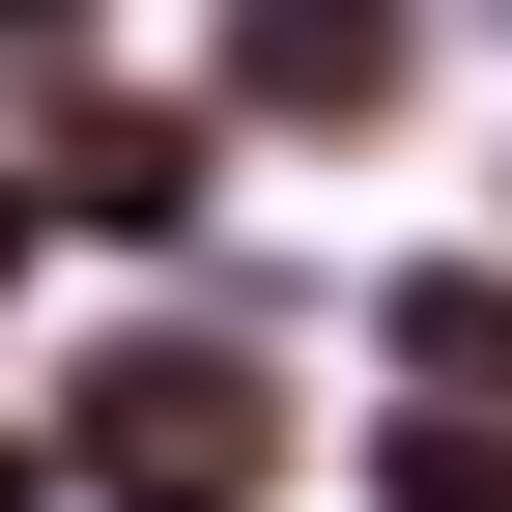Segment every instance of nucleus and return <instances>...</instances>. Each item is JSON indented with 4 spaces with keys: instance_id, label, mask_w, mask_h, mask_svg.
I'll list each match as a JSON object with an SVG mask.
<instances>
[{
    "instance_id": "f257e3e1",
    "label": "nucleus",
    "mask_w": 512,
    "mask_h": 512,
    "mask_svg": "<svg viewBox=\"0 0 512 512\" xmlns=\"http://www.w3.org/2000/svg\"><path fill=\"white\" fill-rule=\"evenodd\" d=\"M29 456H57V512H313L342 484V285L313 256L57 285L29 313Z\"/></svg>"
},
{
    "instance_id": "f03ea898",
    "label": "nucleus",
    "mask_w": 512,
    "mask_h": 512,
    "mask_svg": "<svg viewBox=\"0 0 512 512\" xmlns=\"http://www.w3.org/2000/svg\"><path fill=\"white\" fill-rule=\"evenodd\" d=\"M171 86H200L256 171H399L427 114H484V86H456V0H200Z\"/></svg>"
},
{
    "instance_id": "7ed1b4c3",
    "label": "nucleus",
    "mask_w": 512,
    "mask_h": 512,
    "mask_svg": "<svg viewBox=\"0 0 512 512\" xmlns=\"http://www.w3.org/2000/svg\"><path fill=\"white\" fill-rule=\"evenodd\" d=\"M0 143H29V200H57L86 285H228V256H256V143L171 86V57H86V86L0 114Z\"/></svg>"
},
{
    "instance_id": "20e7f679",
    "label": "nucleus",
    "mask_w": 512,
    "mask_h": 512,
    "mask_svg": "<svg viewBox=\"0 0 512 512\" xmlns=\"http://www.w3.org/2000/svg\"><path fill=\"white\" fill-rule=\"evenodd\" d=\"M342 370L512 427V228H370V256H342Z\"/></svg>"
},
{
    "instance_id": "39448f33",
    "label": "nucleus",
    "mask_w": 512,
    "mask_h": 512,
    "mask_svg": "<svg viewBox=\"0 0 512 512\" xmlns=\"http://www.w3.org/2000/svg\"><path fill=\"white\" fill-rule=\"evenodd\" d=\"M313 512H512V427H484V399H370V370H342V484H313Z\"/></svg>"
},
{
    "instance_id": "423d86ee",
    "label": "nucleus",
    "mask_w": 512,
    "mask_h": 512,
    "mask_svg": "<svg viewBox=\"0 0 512 512\" xmlns=\"http://www.w3.org/2000/svg\"><path fill=\"white\" fill-rule=\"evenodd\" d=\"M86 57H143V0H0V114H57Z\"/></svg>"
},
{
    "instance_id": "0eeeda50",
    "label": "nucleus",
    "mask_w": 512,
    "mask_h": 512,
    "mask_svg": "<svg viewBox=\"0 0 512 512\" xmlns=\"http://www.w3.org/2000/svg\"><path fill=\"white\" fill-rule=\"evenodd\" d=\"M86 285V256H57V200H29V143H0V370H29V313Z\"/></svg>"
},
{
    "instance_id": "6e6552de",
    "label": "nucleus",
    "mask_w": 512,
    "mask_h": 512,
    "mask_svg": "<svg viewBox=\"0 0 512 512\" xmlns=\"http://www.w3.org/2000/svg\"><path fill=\"white\" fill-rule=\"evenodd\" d=\"M0 512H57V456H29V370H0Z\"/></svg>"
},
{
    "instance_id": "1a4fd4ad",
    "label": "nucleus",
    "mask_w": 512,
    "mask_h": 512,
    "mask_svg": "<svg viewBox=\"0 0 512 512\" xmlns=\"http://www.w3.org/2000/svg\"><path fill=\"white\" fill-rule=\"evenodd\" d=\"M456 86H512V0H456Z\"/></svg>"
},
{
    "instance_id": "9d476101",
    "label": "nucleus",
    "mask_w": 512,
    "mask_h": 512,
    "mask_svg": "<svg viewBox=\"0 0 512 512\" xmlns=\"http://www.w3.org/2000/svg\"><path fill=\"white\" fill-rule=\"evenodd\" d=\"M456 228H512V114H484V200H456Z\"/></svg>"
}]
</instances>
